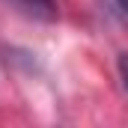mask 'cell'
<instances>
[{"label":"cell","mask_w":128,"mask_h":128,"mask_svg":"<svg viewBox=\"0 0 128 128\" xmlns=\"http://www.w3.org/2000/svg\"><path fill=\"white\" fill-rule=\"evenodd\" d=\"M6 3H12L21 15H27L33 21H54L57 18V0H6Z\"/></svg>","instance_id":"cell-1"},{"label":"cell","mask_w":128,"mask_h":128,"mask_svg":"<svg viewBox=\"0 0 128 128\" xmlns=\"http://www.w3.org/2000/svg\"><path fill=\"white\" fill-rule=\"evenodd\" d=\"M119 78H122V86L128 90V54L119 57Z\"/></svg>","instance_id":"cell-2"},{"label":"cell","mask_w":128,"mask_h":128,"mask_svg":"<svg viewBox=\"0 0 128 128\" xmlns=\"http://www.w3.org/2000/svg\"><path fill=\"white\" fill-rule=\"evenodd\" d=\"M116 3H119V9H122V12L128 15V0H116Z\"/></svg>","instance_id":"cell-3"}]
</instances>
